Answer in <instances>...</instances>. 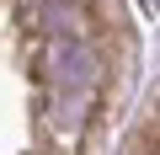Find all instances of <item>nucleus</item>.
I'll list each match as a JSON object with an SVG mask.
<instances>
[{
    "mask_svg": "<svg viewBox=\"0 0 160 155\" xmlns=\"http://www.w3.org/2000/svg\"><path fill=\"white\" fill-rule=\"evenodd\" d=\"M128 155H160V123H144V128H133V139H128Z\"/></svg>",
    "mask_w": 160,
    "mask_h": 155,
    "instance_id": "obj_1",
    "label": "nucleus"
}]
</instances>
